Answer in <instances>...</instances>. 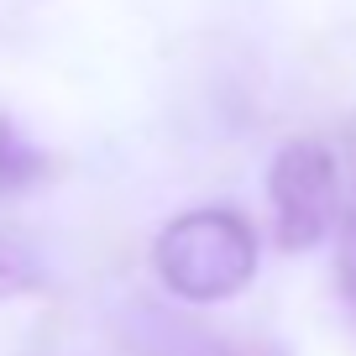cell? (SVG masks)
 <instances>
[{
    "mask_svg": "<svg viewBox=\"0 0 356 356\" xmlns=\"http://www.w3.org/2000/svg\"><path fill=\"white\" fill-rule=\"evenodd\" d=\"M42 283V267L22 252V246L0 241V299H16V293H32Z\"/></svg>",
    "mask_w": 356,
    "mask_h": 356,
    "instance_id": "cell-6",
    "label": "cell"
},
{
    "mask_svg": "<svg viewBox=\"0 0 356 356\" xmlns=\"http://www.w3.org/2000/svg\"><path fill=\"white\" fill-rule=\"evenodd\" d=\"M115 335L131 356H267L262 346L231 341V335L210 330L189 314H173L163 304H131L115 320Z\"/></svg>",
    "mask_w": 356,
    "mask_h": 356,
    "instance_id": "cell-3",
    "label": "cell"
},
{
    "mask_svg": "<svg viewBox=\"0 0 356 356\" xmlns=\"http://www.w3.org/2000/svg\"><path fill=\"white\" fill-rule=\"evenodd\" d=\"M341 204H335V231H341V252H335V273H341V299L356 314V111L341 136Z\"/></svg>",
    "mask_w": 356,
    "mask_h": 356,
    "instance_id": "cell-4",
    "label": "cell"
},
{
    "mask_svg": "<svg viewBox=\"0 0 356 356\" xmlns=\"http://www.w3.org/2000/svg\"><path fill=\"white\" fill-rule=\"evenodd\" d=\"M47 173V152L0 111V194H22Z\"/></svg>",
    "mask_w": 356,
    "mask_h": 356,
    "instance_id": "cell-5",
    "label": "cell"
},
{
    "mask_svg": "<svg viewBox=\"0 0 356 356\" xmlns=\"http://www.w3.org/2000/svg\"><path fill=\"white\" fill-rule=\"evenodd\" d=\"M267 200H273V236L283 252H309L335 231V204H341V168L335 152L314 136L278 147L267 168Z\"/></svg>",
    "mask_w": 356,
    "mask_h": 356,
    "instance_id": "cell-2",
    "label": "cell"
},
{
    "mask_svg": "<svg viewBox=\"0 0 356 356\" xmlns=\"http://www.w3.org/2000/svg\"><path fill=\"white\" fill-rule=\"evenodd\" d=\"M257 231L236 210H184L157 231L152 267L184 304H225L257 278Z\"/></svg>",
    "mask_w": 356,
    "mask_h": 356,
    "instance_id": "cell-1",
    "label": "cell"
}]
</instances>
